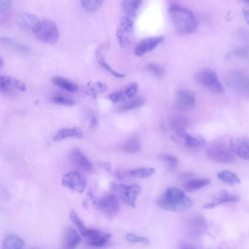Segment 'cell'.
Segmentation results:
<instances>
[{"instance_id":"1","label":"cell","mask_w":249,"mask_h":249,"mask_svg":"<svg viewBox=\"0 0 249 249\" xmlns=\"http://www.w3.org/2000/svg\"><path fill=\"white\" fill-rule=\"evenodd\" d=\"M169 15L175 30L180 34L193 33L197 27V21L190 10L177 4H172L169 8Z\"/></svg>"},{"instance_id":"2","label":"cell","mask_w":249,"mask_h":249,"mask_svg":"<svg viewBox=\"0 0 249 249\" xmlns=\"http://www.w3.org/2000/svg\"><path fill=\"white\" fill-rule=\"evenodd\" d=\"M157 203L161 208L172 212L189 209L194 204L183 191L175 187L168 188L163 196L158 199Z\"/></svg>"},{"instance_id":"3","label":"cell","mask_w":249,"mask_h":249,"mask_svg":"<svg viewBox=\"0 0 249 249\" xmlns=\"http://www.w3.org/2000/svg\"><path fill=\"white\" fill-rule=\"evenodd\" d=\"M195 80L200 86L213 94H221L224 91L216 72L210 68L199 71L195 75Z\"/></svg>"},{"instance_id":"4","label":"cell","mask_w":249,"mask_h":249,"mask_svg":"<svg viewBox=\"0 0 249 249\" xmlns=\"http://www.w3.org/2000/svg\"><path fill=\"white\" fill-rule=\"evenodd\" d=\"M207 157L212 161L219 163H231L235 160L234 153L229 145L222 141L211 144L206 151Z\"/></svg>"},{"instance_id":"5","label":"cell","mask_w":249,"mask_h":249,"mask_svg":"<svg viewBox=\"0 0 249 249\" xmlns=\"http://www.w3.org/2000/svg\"><path fill=\"white\" fill-rule=\"evenodd\" d=\"M135 15H125L121 18L116 30V38L122 48L128 47L131 43L134 35Z\"/></svg>"},{"instance_id":"6","label":"cell","mask_w":249,"mask_h":249,"mask_svg":"<svg viewBox=\"0 0 249 249\" xmlns=\"http://www.w3.org/2000/svg\"><path fill=\"white\" fill-rule=\"evenodd\" d=\"M34 35L36 38L42 42L53 44L59 38V32L56 24L53 21L43 19L40 21Z\"/></svg>"},{"instance_id":"7","label":"cell","mask_w":249,"mask_h":249,"mask_svg":"<svg viewBox=\"0 0 249 249\" xmlns=\"http://www.w3.org/2000/svg\"><path fill=\"white\" fill-rule=\"evenodd\" d=\"M88 195L93 205L101 210L108 217H112L119 211V203L116 197L111 194H107L100 199L95 198L92 192L89 191Z\"/></svg>"},{"instance_id":"8","label":"cell","mask_w":249,"mask_h":249,"mask_svg":"<svg viewBox=\"0 0 249 249\" xmlns=\"http://www.w3.org/2000/svg\"><path fill=\"white\" fill-rule=\"evenodd\" d=\"M228 87L238 93H245L249 90V77L240 70L230 71L226 78Z\"/></svg>"},{"instance_id":"9","label":"cell","mask_w":249,"mask_h":249,"mask_svg":"<svg viewBox=\"0 0 249 249\" xmlns=\"http://www.w3.org/2000/svg\"><path fill=\"white\" fill-rule=\"evenodd\" d=\"M111 187L112 190L118 192L120 197L125 204L133 208L135 207L137 197L141 191L138 185L126 186L123 184L118 185L113 183L112 184Z\"/></svg>"},{"instance_id":"10","label":"cell","mask_w":249,"mask_h":249,"mask_svg":"<svg viewBox=\"0 0 249 249\" xmlns=\"http://www.w3.org/2000/svg\"><path fill=\"white\" fill-rule=\"evenodd\" d=\"M61 183L65 187L80 193L85 190L87 184L85 177L78 171H71L65 174Z\"/></svg>"},{"instance_id":"11","label":"cell","mask_w":249,"mask_h":249,"mask_svg":"<svg viewBox=\"0 0 249 249\" xmlns=\"http://www.w3.org/2000/svg\"><path fill=\"white\" fill-rule=\"evenodd\" d=\"M174 105L176 108L179 111H190L196 106V95L194 92L189 90H179L176 94Z\"/></svg>"},{"instance_id":"12","label":"cell","mask_w":249,"mask_h":249,"mask_svg":"<svg viewBox=\"0 0 249 249\" xmlns=\"http://www.w3.org/2000/svg\"><path fill=\"white\" fill-rule=\"evenodd\" d=\"M40 21L36 15L29 12H22L18 16L16 23L22 30L34 34Z\"/></svg>"},{"instance_id":"13","label":"cell","mask_w":249,"mask_h":249,"mask_svg":"<svg viewBox=\"0 0 249 249\" xmlns=\"http://www.w3.org/2000/svg\"><path fill=\"white\" fill-rule=\"evenodd\" d=\"M164 40L162 36L146 37L140 40L136 45L134 53L138 56H141L157 47Z\"/></svg>"},{"instance_id":"14","label":"cell","mask_w":249,"mask_h":249,"mask_svg":"<svg viewBox=\"0 0 249 249\" xmlns=\"http://www.w3.org/2000/svg\"><path fill=\"white\" fill-rule=\"evenodd\" d=\"M230 146L234 154L240 158L249 160V138L239 136L232 138L230 142Z\"/></svg>"},{"instance_id":"15","label":"cell","mask_w":249,"mask_h":249,"mask_svg":"<svg viewBox=\"0 0 249 249\" xmlns=\"http://www.w3.org/2000/svg\"><path fill=\"white\" fill-rule=\"evenodd\" d=\"M70 218L71 222L76 226L82 236L87 239V241L94 240L102 233L101 231L98 230L86 227L82 220L74 211L71 212Z\"/></svg>"},{"instance_id":"16","label":"cell","mask_w":249,"mask_h":249,"mask_svg":"<svg viewBox=\"0 0 249 249\" xmlns=\"http://www.w3.org/2000/svg\"><path fill=\"white\" fill-rule=\"evenodd\" d=\"M70 159L75 166L84 171L90 172L93 170L91 162L79 149L74 148L71 151Z\"/></svg>"},{"instance_id":"17","label":"cell","mask_w":249,"mask_h":249,"mask_svg":"<svg viewBox=\"0 0 249 249\" xmlns=\"http://www.w3.org/2000/svg\"><path fill=\"white\" fill-rule=\"evenodd\" d=\"M0 91L3 93L10 92L14 89L25 91L26 86L24 83L15 78L8 76H1L0 78Z\"/></svg>"},{"instance_id":"18","label":"cell","mask_w":249,"mask_h":249,"mask_svg":"<svg viewBox=\"0 0 249 249\" xmlns=\"http://www.w3.org/2000/svg\"><path fill=\"white\" fill-rule=\"evenodd\" d=\"M239 199L240 197L238 195L223 190L220 191L210 202L204 204L202 208L205 209H212L223 203L237 202Z\"/></svg>"},{"instance_id":"19","label":"cell","mask_w":249,"mask_h":249,"mask_svg":"<svg viewBox=\"0 0 249 249\" xmlns=\"http://www.w3.org/2000/svg\"><path fill=\"white\" fill-rule=\"evenodd\" d=\"M82 239L77 231L71 227H67L64 231L63 243L66 248H76L81 242Z\"/></svg>"},{"instance_id":"20","label":"cell","mask_w":249,"mask_h":249,"mask_svg":"<svg viewBox=\"0 0 249 249\" xmlns=\"http://www.w3.org/2000/svg\"><path fill=\"white\" fill-rule=\"evenodd\" d=\"M186 118L180 116H173L169 119V125L179 138H183L187 134L186 128L188 125Z\"/></svg>"},{"instance_id":"21","label":"cell","mask_w":249,"mask_h":249,"mask_svg":"<svg viewBox=\"0 0 249 249\" xmlns=\"http://www.w3.org/2000/svg\"><path fill=\"white\" fill-rule=\"evenodd\" d=\"M83 137L82 131L78 127L65 128L59 130L53 138V141H59L68 138L80 139Z\"/></svg>"},{"instance_id":"22","label":"cell","mask_w":249,"mask_h":249,"mask_svg":"<svg viewBox=\"0 0 249 249\" xmlns=\"http://www.w3.org/2000/svg\"><path fill=\"white\" fill-rule=\"evenodd\" d=\"M25 246L23 240L15 234H9L5 237L2 243L3 249H22Z\"/></svg>"},{"instance_id":"23","label":"cell","mask_w":249,"mask_h":249,"mask_svg":"<svg viewBox=\"0 0 249 249\" xmlns=\"http://www.w3.org/2000/svg\"><path fill=\"white\" fill-rule=\"evenodd\" d=\"M105 47V45H101L96 49L95 53L97 61L103 68H104L106 71H107L113 76L119 78L124 77V74L118 73L112 69L111 68L105 61V58L103 54V50Z\"/></svg>"},{"instance_id":"24","label":"cell","mask_w":249,"mask_h":249,"mask_svg":"<svg viewBox=\"0 0 249 249\" xmlns=\"http://www.w3.org/2000/svg\"><path fill=\"white\" fill-rule=\"evenodd\" d=\"M211 179L208 178H200L188 180L183 185L184 188L187 192H191L197 191L203 187L209 185Z\"/></svg>"},{"instance_id":"25","label":"cell","mask_w":249,"mask_h":249,"mask_svg":"<svg viewBox=\"0 0 249 249\" xmlns=\"http://www.w3.org/2000/svg\"><path fill=\"white\" fill-rule=\"evenodd\" d=\"M0 42L18 53H28L30 51L26 46L9 37L3 36L1 37Z\"/></svg>"},{"instance_id":"26","label":"cell","mask_w":249,"mask_h":249,"mask_svg":"<svg viewBox=\"0 0 249 249\" xmlns=\"http://www.w3.org/2000/svg\"><path fill=\"white\" fill-rule=\"evenodd\" d=\"M145 103L144 98L138 97L123 103L120 105L116 110L118 112H125L142 106Z\"/></svg>"},{"instance_id":"27","label":"cell","mask_w":249,"mask_h":249,"mask_svg":"<svg viewBox=\"0 0 249 249\" xmlns=\"http://www.w3.org/2000/svg\"><path fill=\"white\" fill-rule=\"evenodd\" d=\"M52 82L55 85L70 92H75L79 89V87L75 83L62 77H54Z\"/></svg>"},{"instance_id":"28","label":"cell","mask_w":249,"mask_h":249,"mask_svg":"<svg viewBox=\"0 0 249 249\" xmlns=\"http://www.w3.org/2000/svg\"><path fill=\"white\" fill-rule=\"evenodd\" d=\"M217 177L223 182L231 185H238L241 183V180L238 176L228 170L220 171L217 174Z\"/></svg>"},{"instance_id":"29","label":"cell","mask_w":249,"mask_h":249,"mask_svg":"<svg viewBox=\"0 0 249 249\" xmlns=\"http://www.w3.org/2000/svg\"><path fill=\"white\" fill-rule=\"evenodd\" d=\"M142 0H123L122 9L125 15H135Z\"/></svg>"},{"instance_id":"30","label":"cell","mask_w":249,"mask_h":249,"mask_svg":"<svg viewBox=\"0 0 249 249\" xmlns=\"http://www.w3.org/2000/svg\"><path fill=\"white\" fill-rule=\"evenodd\" d=\"M141 148V142L138 138H133L125 142L122 146V150L125 153H134Z\"/></svg>"},{"instance_id":"31","label":"cell","mask_w":249,"mask_h":249,"mask_svg":"<svg viewBox=\"0 0 249 249\" xmlns=\"http://www.w3.org/2000/svg\"><path fill=\"white\" fill-rule=\"evenodd\" d=\"M107 89L106 85L101 82H97L94 84L89 82L87 86V92L94 98L96 96L98 93L104 92Z\"/></svg>"},{"instance_id":"32","label":"cell","mask_w":249,"mask_h":249,"mask_svg":"<svg viewBox=\"0 0 249 249\" xmlns=\"http://www.w3.org/2000/svg\"><path fill=\"white\" fill-rule=\"evenodd\" d=\"M184 138L185 144L190 147L203 146L205 143L204 138L201 136L194 137L187 133Z\"/></svg>"},{"instance_id":"33","label":"cell","mask_w":249,"mask_h":249,"mask_svg":"<svg viewBox=\"0 0 249 249\" xmlns=\"http://www.w3.org/2000/svg\"><path fill=\"white\" fill-rule=\"evenodd\" d=\"M82 6L88 11L94 12L102 6L103 0H80Z\"/></svg>"},{"instance_id":"34","label":"cell","mask_w":249,"mask_h":249,"mask_svg":"<svg viewBox=\"0 0 249 249\" xmlns=\"http://www.w3.org/2000/svg\"><path fill=\"white\" fill-rule=\"evenodd\" d=\"M155 171L153 168H142L133 170L130 172V174L136 178H146L151 177Z\"/></svg>"},{"instance_id":"35","label":"cell","mask_w":249,"mask_h":249,"mask_svg":"<svg viewBox=\"0 0 249 249\" xmlns=\"http://www.w3.org/2000/svg\"><path fill=\"white\" fill-rule=\"evenodd\" d=\"M162 160L170 170H175L178 166L179 161L178 159L173 155L168 154H164L162 156Z\"/></svg>"},{"instance_id":"36","label":"cell","mask_w":249,"mask_h":249,"mask_svg":"<svg viewBox=\"0 0 249 249\" xmlns=\"http://www.w3.org/2000/svg\"><path fill=\"white\" fill-rule=\"evenodd\" d=\"M146 70L158 78L162 77L164 74V69L160 65L155 63H149L146 66Z\"/></svg>"},{"instance_id":"37","label":"cell","mask_w":249,"mask_h":249,"mask_svg":"<svg viewBox=\"0 0 249 249\" xmlns=\"http://www.w3.org/2000/svg\"><path fill=\"white\" fill-rule=\"evenodd\" d=\"M52 101L55 104L67 106H72L75 104L74 100L60 95L53 96Z\"/></svg>"},{"instance_id":"38","label":"cell","mask_w":249,"mask_h":249,"mask_svg":"<svg viewBox=\"0 0 249 249\" xmlns=\"http://www.w3.org/2000/svg\"><path fill=\"white\" fill-rule=\"evenodd\" d=\"M126 240L130 242L140 243L145 246L149 245L150 242L148 239L145 237L137 235L133 233H128L126 235Z\"/></svg>"},{"instance_id":"39","label":"cell","mask_w":249,"mask_h":249,"mask_svg":"<svg viewBox=\"0 0 249 249\" xmlns=\"http://www.w3.org/2000/svg\"><path fill=\"white\" fill-rule=\"evenodd\" d=\"M233 54L238 58L246 59L249 57V47H238L233 51Z\"/></svg>"},{"instance_id":"40","label":"cell","mask_w":249,"mask_h":249,"mask_svg":"<svg viewBox=\"0 0 249 249\" xmlns=\"http://www.w3.org/2000/svg\"><path fill=\"white\" fill-rule=\"evenodd\" d=\"M109 98L113 103H118L124 101L127 98L124 92L121 91H116L112 93L109 95Z\"/></svg>"},{"instance_id":"41","label":"cell","mask_w":249,"mask_h":249,"mask_svg":"<svg viewBox=\"0 0 249 249\" xmlns=\"http://www.w3.org/2000/svg\"><path fill=\"white\" fill-rule=\"evenodd\" d=\"M138 85L136 83H133L129 86L124 92L127 98H132L137 93Z\"/></svg>"},{"instance_id":"42","label":"cell","mask_w":249,"mask_h":249,"mask_svg":"<svg viewBox=\"0 0 249 249\" xmlns=\"http://www.w3.org/2000/svg\"><path fill=\"white\" fill-rule=\"evenodd\" d=\"M12 0H0V12L1 13L7 11L10 8Z\"/></svg>"},{"instance_id":"43","label":"cell","mask_w":249,"mask_h":249,"mask_svg":"<svg viewBox=\"0 0 249 249\" xmlns=\"http://www.w3.org/2000/svg\"><path fill=\"white\" fill-rule=\"evenodd\" d=\"M242 13L243 16L246 19L247 22L249 25V8H244L242 9Z\"/></svg>"},{"instance_id":"44","label":"cell","mask_w":249,"mask_h":249,"mask_svg":"<svg viewBox=\"0 0 249 249\" xmlns=\"http://www.w3.org/2000/svg\"><path fill=\"white\" fill-rule=\"evenodd\" d=\"M100 167L104 168L106 170L110 171L111 170V166L107 162H101L99 163Z\"/></svg>"},{"instance_id":"45","label":"cell","mask_w":249,"mask_h":249,"mask_svg":"<svg viewBox=\"0 0 249 249\" xmlns=\"http://www.w3.org/2000/svg\"><path fill=\"white\" fill-rule=\"evenodd\" d=\"M98 124V121L96 117L94 116H92L90 118V127H93L97 125Z\"/></svg>"},{"instance_id":"46","label":"cell","mask_w":249,"mask_h":249,"mask_svg":"<svg viewBox=\"0 0 249 249\" xmlns=\"http://www.w3.org/2000/svg\"><path fill=\"white\" fill-rule=\"evenodd\" d=\"M3 58L2 57V56H0V68L1 69L2 67H3V64H4V63H3Z\"/></svg>"},{"instance_id":"47","label":"cell","mask_w":249,"mask_h":249,"mask_svg":"<svg viewBox=\"0 0 249 249\" xmlns=\"http://www.w3.org/2000/svg\"><path fill=\"white\" fill-rule=\"evenodd\" d=\"M243 0V1L249 4V0Z\"/></svg>"}]
</instances>
